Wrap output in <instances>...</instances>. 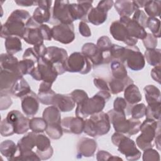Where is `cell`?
Wrapping results in <instances>:
<instances>
[{
  "label": "cell",
  "instance_id": "obj_30",
  "mask_svg": "<svg viewBox=\"0 0 161 161\" xmlns=\"http://www.w3.org/2000/svg\"><path fill=\"white\" fill-rule=\"evenodd\" d=\"M113 6H114L116 11L121 16L129 17L137 9L136 8L133 1L118 0L114 2Z\"/></svg>",
  "mask_w": 161,
  "mask_h": 161
},
{
  "label": "cell",
  "instance_id": "obj_34",
  "mask_svg": "<svg viewBox=\"0 0 161 161\" xmlns=\"http://www.w3.org/2000/svg\"><path fill=\"white\" fill-rule=\"evenodd\" d=\"M36 133L31 131L26 135L22 137L18 142L17 146L19 151H30L32 150L36 145Z\"/></svg>",
  "mask_w": 161,
  "mask_h": 161
},
{
  "label": "cell",
  "instance_id": "obj_49",
  "mask_svg": "<svg viewBox=\"0 0 161 161\" xmlns=\"http://www.w3.org/2000/svg\"><path fill=\"white\" fill-rule=\"evenodd\" d=\"M148 18V17L143 10L138 9L134 12L133 16L131 19L137 22L140 26L145 29V28H147V21Z\"/></svg>",
  "mask_w": 161,
  "mask_h": 161
},
{
  "label": "cell",
  "instance_id": "obj_19",
  "mask_svg": "<svg viewBox=\"0 0 161 161\" xmlns=\"http://www.w3.org/2000/svg\"><path fill=\"white\" fill-rule=\"evenodd\" d=\"M36 153L41 160H47L52 157L53 150L51 146L50 139L43 134H36Z\"/></svg>",
  "mask_w": 161,
  "mask_h": 161
},
{
  "label": "cell",
  "instance_id": "obj_11",
  "mask_svg": "<svg viewBox=\"0 0 161 161\" xmlns=\"http://www.w3.org/2000/svg\"><path fill=\"white\" fill-rule=\"evenodd\" d=\"M113 1H101L96 8H92L87 16V22L94 25H100L104 23L108 17V11L113 7Z\"/></svg>",
  "mask_w": 161,
  "mask_h": 161
},
{
  "label": "cell",
  "instance_id": "obj_57",
  "mask_svg": "<svg viewBox=\"0 0 161 161\" xmlns=\"http://www.w3.org/2000/svg\"><path fill=\"white\" fill-rule=\"evenodd\" d=\"M93 82H94V86L97 89H99L100 91H108L110 92L108 84L104 79H103L102 78H99V77H96L94 79Z\"/></svg>",
  "mask_w": 161,
  "mask_h": 161
},
{
  "label": "cell",
  "instance_id": "obj_43",
  "mask_svg": "<svg viewBox=\"0 0 161 161\" xmlns=\"http://www.w3.org/2000/svg\"><path fill=\"white\" fill-rule=\"evenodd\" d=\"M30 129L36 133H40L45 131L47 123L43 118L35 117L30 119Z\"/></svg>",
  "mask_w": 161,
  "mask_h": 161
},
{
  "label": "cell",
  "instance_id": "obj_2",
  "mask_svg": "<svg viewBox=\"0 0 161 161\" xmlns=\"http://www.w3.org/2000/svg\"><path fill=\"white\" fill-rule=\"evenodd\" d=\"M108 91H100L91 98H88L82 104L77 105L75 114L83 119L102 111L106 102L111 98Z\"/></svg>",
  "mask_w": 161,
  "mask_h": 161
},
{
  "label": "cell",
  "instance_id": "obj_28",
  "mask_svg": "<svg viewBox=\"0 0 161 161\" xmlns=\"http://www.w3.org/2000/svg\"><path fill=\"white\" fill-rule=\"evenodd\" d=\"M31 91L29 84L21 77L17 79L11 87L9 92L16 97H23Z\"/></svg>",
  "mask_w": 161,
  "mask_h": 161
},
{
  "label": "cell",
  "instance_id": "obj_50",
  "mask_svg": "<svg viewBox=\"0 0 161 161\" xmlns=\"http://www.w3.org/2000/svg\"><path fill=\"white\" fill-rule=\"evenodd\" d=\"M70 95L72 96L77 105L82 104L89 98L87 94L82 89H75L73 91Z\"/></svg>",
  "mask_w": 161,
  "mask_h": 161
},
{
  "label": "cell",
  "instance_id": "obj_31",
  "mask_svg": "<svg viewBox=\"0 0 161 161\" xmlns=\"http://www.w3.org/2000/svg\"><path fill=\"white\" fill-rule=\"evenodd\" d=\"M133 84V80L128 76H126L123 79L113 78L108 83L110 93L117 94L123 91L126 86Z\"/></svg>",
  "mask_w": 161,
  "mask_h": 161
},
{
  "label": "cell",
  "instance_id": "obj_3",
  "mask_svg": "<svg viewBox=\"0 0 161 161\" xmlns=\"http://www.w3.org/2000/svg\"><path fill=\"white\" fill-rule=\"evenodd\" d=\"M107 114L116 132L131 136L140 131V121L132 118L127 119L125 112L117 111L113 109L109 110Z\"/></svg>",
  "mask_w": 161,
  "mask_h": 161
},
{
  "label": "cell",
  "instance_id": "obj_38",
  "mask_svg": "<svg viewBox=\"0 0 161 161\" xmlns=\"http://www.w3.org/2000/svg\"><path fill=\"white\" fill-rule=\"evenodd\" d=\"M5 48L7 53L14 55L22 50L20 38L17 36H9L5 39Z\"/></svg>",
  "mask_w": 161,
  "mask_h": 161
},
{
  "label": "cell",
  "instance_id": "obj_25",
  "mask_svg": "<svg viewBox=\"0 0 161 161\" xmlns=\"http://www.w3.org/2000/svg\"><path fill=\"white\" fill-rule=\"evenodd\" d=\"M23 75L19 72L1 69L0 71V90L9 92L14 82Z\"/></svg>",
  "mask_w": 161,
  "mask_h": 161
},
{
  "label": "cell",
  "instance_id": "obj_59",
  "mask_svg": "<svg viewBox=\"0 0 161 161\" xmlns=\"http://www.w3.org/2000/svg\"><path fill=\"white\" fill-rule=\"evenodd\" d=\"M40 28L41 30V33L44 40L50 41L52 39V30L51 28L45 24L40 25Z\"/></svg>",
  "mask_w": 161,
  "mask_h": 161
},
{
  "label": "cell",
  "instance_id": "obj_21",
  "mask_svg": "<svg viewBox=\"0 0 161 161\" xmlns=\"http://www.w3.org/2000/svg\"><path fill=\"white\" fill-rule=\"evenodd\" d=\"M119 21L125 26L130 37L137 40H143L146 37L147 33L145 29L130 17L121 16Z\"/></svg>",
  "mask_w": 161,
  "mask_h": 161
},
{
  "label": "cell",
  "instance_id": "obj_48",
  "mask_svg": "<svg viewBox=\"0 0 161 161\" xmlns=\"http://www.w3.org/2000/svg\"><path fill=\"white\" fill-rule=\"evenodd\" d=\"M130 114L133 119H139L145 115L146 106L143 103H138L131 105Z\"/></svg>",
  "mask_w": 161,
  "mask_h": 161
},
{
  "label": "cell",
  "instance_id": "obj_9",
  "mask_svg": "<svg viewBox=\"0 0 161 161\" xmlns=\"http://www.w3.org/2000/svg\"><path fill=\"white\" fill-rule=\"evenodd\" d=\"M43 57L55 67L58 75L65 72L64 65L68 53L65 49L54 46L48 47Z\"/></svg>",
  "mask_w": 161,
  "mask_h": 161
},
{
  "label": "cell",
  "instance_id": "obj_40",
  "mask_svg": "<svg viewBox=\"0 0 161 161\" xmlns=\"http://www.w3.org/2000/svg\"><path fill=\"white\" fill-rule=\"evenodd\" d=\"M111 70L113 78L123 79L128 76L126 67L120 61L113 60L111 62Z\"/></svg>",
  "mask_w": 161,
  "mask_h": 161
},
{
  "label": "cell",
  "instance_id": "obj_52",
  "mask_svg": "<svg viewBox=\"0 0 161 161\" xmlns=\"http://www.w3.org/2000/svg\"><path fill=\"white\" fill-rule=\"evenodd\" d=\"M9 92L1 91L0 93V109L1 111L8 109L12 104L13 101L9 94Z\"/></svg>",
  "mask_w": 161,
  "mask_h": 161
},
{
  "label": "cell",
  "instance_id": "obj_26",
  "mask_svg": "<svg viewBox=\"0 0 161 161\" xmlns=\"http://www.w3.org/2000/svg\"><path fill=\"white\" fill-rule=\"evenodd\" d=\"M52 105L61 112H69L75 106V103L70 94H55L53 97Z\"/></svg>",
  "mask_w": 161,
  "mask_h": 161
},
{
  "label": "cell",
  "instance_id": "obj_37",
  "mask_svg": "<svg viewBox=\"0 0 161 161\" xmlns=\"http://www.w3.org/2000/svg\"><path fill=\"white\" fill-rule=\"evenodd\" d=\"M143 91L148 104L160 102V91L156 86L147 85L144 87Z\"/></svg>",
  "mask_w": 161,
  "mask_h": 161
},
{
  "label": "cell",
  "instance_id": "obj_18",
  "mask_svg": "<svg viewBox=\"0 0 161 161\" xmlns=\"http://www.w3.org/2000/svg\"><path fill=\"white\" fill-rule=\"evenodd\" d=\"M38 7L35 9L32 18L40 25L49 22L52 17V1H36Z\"/></svg>",
  "mask_w": 161,
  "mask_h": 161
},
{
  "label": "cell",
  "instance_id": "obj_17",
  "mask_svg": "<svg viewBox=\"0 0 161 161\" xmlns=\"http://www.w3.org/2000/svg\"><path fill=\"white\" fill-rule=\"evenodd\" d=\"M92 1H77V3L69 4V11L74 21L80 19L87 23V16L93 8Z\"/></svg>",
  "mask_w": 161,
  "mask_h": 161
},
{
  "label": "cell",
  "instance_id": "obj_15",
  "mask_svg": "<svg viewBox=\"0 0 161 161\" xmlns=\"http://www.w3.org/2000/svg\"><path fill=\"white\" fill-rule=\"evenodd\" d=\"M6 119L14 127V133L24 134L30 129V119L18 110L9 111Z\"/></svg>",
  "mask_w": 161,
  "mask_h": 161
},
{
  "label": "cell",
  "instance_id": "obj_35",
  "mask_svg": "<svg viewBox=\"0 0 161 161\" xmlns=\"http://www.w3.org/2000/svg\"><path fill=\"white\" fill-rule=\"evenodd\" d=\"M97 47L102 51L104 57V64H108L111 62L110 50L113 45L109 38L107 36H101L97 41Z\"/></svg>",
  "mask_w": 161,
  "mask_h": 161
},
{
  "label": "cell",
  "instance_id": "obj_41",
  "mask_svg": "<svg viewBox=\"0 0 161 161\" xmlns=\"http://www.w3.org/2000/svg\"><path fill=\"white\" fill-rule=\"evenodd\" d=\"M160 49H146L144 54L145 60H147L148 64L152 66L160 65Z\"/></svg>",
  "mask_w": 161,
  "mask_h": 161
},
{
  "label": "cell",
  "instance_id": "obj_42",
  "mask_svg": "<svg viewBox=\"0 0 161 161\" xmlns=\"http://www.w3.org/2000/svg\"><path fill=\"white\" fill-rule=\"evenodd\" d=\"M160 105L161 102L148 104L146 106V118L152 119L156 121L160 120Z\"/></svg>",
  "mask_w": 161,
  "mask_h": 161
},
{
  "label": "cell",
  "instance_id": "obj_58",
  "mask_svg": "<svg viewBox=\"0 0 161 161\" xmlns=\"http://www.w3.org/2000/svg\"><path fill=\"white\" fill-rule=\"evenodd\" d=\"M40 57L38 56L33 47L28 48L25 50L23 55V58H31L36 63Z\"/></svg>",
  "mask_w": 161,
  "mask_h": 161
},
{
  "label": "cell",
  "instance_id": "obj_62",
  "mask_svg": "<svg viewBox=\"0 0 161 161\" xmlns=\"http://www.w3.org/2000/svg\"><path fill=\"white\" fill-rule=\"evenodd\" d=\"M14 2L18 6H34L35 4L37 5L36 1H34L19 0V1H15Z\"/></svg>",
  "mask_w": 161,
  "mask_h": 161
},
{
  "label": "cell",
  "instance_id": "obj_32",
  "mask_svg": "<svg viewBox=\"0 0 161 161\" xmlns=\"http://www.w3.org/2000/svg\"><path fill=\"white\" fill-rule=\"evenodd\" d=\"M42 116L47 125L61 124L60 111L53 105L46 108L43 112Z\"/></svg>",
  "mask_w": 161,
  "mask_h": 161
},
{
  "label": "cell",
  "instance_id": "obj_54",
  "mask_svg": "<svg viewBox=\"0 0 161 161\" xmlns=\"http://www.w3.org/2000/svg\"><path fill=\"white\" fill-rule=\"evenodd\" d=\"M142 40H143V43L144 45V47L147 49L156 48L158 43L157 38L155 36H153L152 33H147L146 37Z\"/></svg>",
  "mask_w": 161,
  "mask_h": 161
},
{
  "label": "cell",
  "instance_id": "obj_55",
  "mask_svg": "<svg viewBox=\"0 0 161 161\" xmlns=\"http://www.w3.org/2000/svg\"><path fill=\"white\" fill-rule=\"evenodd\" d=\"M96 159L101 160H123V159L118 156L111 155L110 153L104 150H99L96 153Z\"/></svg>",
  "mask_w": 161,
  "mask_h": 161
},
{
  "label": "cell",
  "instance_id": "obj_46",
  "mask_svg": "<svg viewBox=\"0 0 161 161\" xmlns=\"http://www.w3.org/2000/svg\"><path fill=\"white\" fill-rule=\"evenodd\" d=\"M147 28L152 31V34L157 38L160 37V21L154 17H148L147 21Z\"/></svg>",
  "mask_w": 161,
  "mask_h": 161
},
{
  "label": "cell",
  "instance_id": "obj_60",
  "mask_svg": "<svg viewBox=\"0 0 161 161\" xmlns=\"http://www.w3.org/2000/svg\"><path fill=\"white\" fill-rule=\"evenodd\" d=\"M79 31L84 37H89L91 36V29L86 22L81 21L79 24Z\"/></svg>",
  "mask_w": 161,
  "mask_h": 161
},
{
  "label": "cell",
  "instance_id": "obj_45",
  "mask_svg": "<svg viewBox=\"0 0 161 161\" xmlns=\"http://www.w3.org/2000/svg\"><path fill=\"white\" fill-rule=\"evenodd\" d=\"M45 132L52 139L58 140L62 137L64 131L61 124H55L47 125Z\"/></svg>",
  "mask_w": 161,
  "mask_h": 161
},
{
  "label": "cell",
  "instance_id": "obj_61",
  "mask_svg": "<svg viewBox=\"0 0 161 161\" xmlns=\"http://www.w3.org/2000/svg\"><path fill=\"white\" fill-rule=\"evenodd\" d=\"M160 70L161 67L160 65L155 66L151 70V76L152 79L157 82L158 84H160Z\"/></svg>",
  "mask_w": 161,
  "mask_h": 161
},
{
  "label": "cell",
  "instance_id": "obj_33",
  "mask_svg": "<svg viewBox=\"0 0 161 161\" xmlns=\"http://www.w3.org/2000/svg\"><path fill=\"white\" fill-rule=\"evenodd\" d=\"M19 61L16 57L8 53H2L0 58L1 69L19 72ZM21 74V73H20Z\"/></svg>",
  "mask_w": 161,
  "mask_h": 161
},
{
  "label": "cell",
  "instance_id": "obj_6",
  "mask_svg": "<svg viewBox=\"0 0 161 161\" xmlns=\"http://www.w3.org/2000/svg\"><path fill=\"white\" fill-rule=\"evenodd\" d=\"M111 141L128 160L134 161L140 158L141 152L137 148L136 143L128 136L123 133L115 132L111 136Z\"/></svg>",
  "mask_w": 161,
  "mask_h": 161
},
{
  "label": "cell",
  "instance_id": "obj_22",
  "mask_svg": "<svg viewBox=\"0 0 161 161\" xmlns=\"http://www.w3.org/2000/svg\"><path fill=\"white\" fill-rule=\"evenodd\" d=\"M82 53L85 55L94 65L104 64V57L102 51L93 43H86L82 47Z\"/></svg>",
  "mask_w": 161,
  "mask_h": 161
},
{
  "label": "cell",
  "instance_id": "obj_12",
  "mask_svg": "<svg viewBox=\"0 0 161 161\" xmlns=\"http://www.w3.org/2000/svg\"><path fill=\"white\" fill-rule=\"evenodd\" d=\"M52 36L53 40L63 44H69L75 39L74 24H58L52 28Z\"/></svg>",
  "mask_w": 161,
  "mask_h": 161
},
{
  "label": "cell",
  "instance_id": "obj_1",
  "mask_svg": "<svg viewBox=\"0 0 161 161\" xmlns=\"http://www.w3.org/2000/svg\"><path fill=\"white\" fill-rule=\"evenodd\" d=\"M30 18V13L25 9L14 10L1 25V37L6 39L14 36L23 38L26 31V23Z\"/></svg>",
  "mask_w": 161,
  "mask_h": 161
},
{
  "label": "cell",
  "instance_id": "obj_10",
  "mask_svg": "<svg viewBox=\"0 0 161 161\" xmlns=\"http://www.w3.org/2000/svg\"><path fill=\"white\" fill-rule=\"evenodd\" d=\"M123 62H126L130 69L134 71L141 70L145 65L144 55L136 45L125 47Z\"/></svg>",
  "mask_w": 161,
  "mask_h": 161
},
{
  "label": "cell",
  "instance_id": "obj_23",
  "mask_svg": "<svg viewBox=\"0 0 161 161\" xmlns=\"http://www.w3.org/2000/svg\"><path fill=\"white\" fill-rule=\"evenodd\" d=\"M21 99V108L25 115L35 116L39 109V100L37 95L32 91Z\"/></svg>",
  "mask_w": 161,
  "mask_h": 161
},
{
  "label": "cell",
  "instance_id": "obj_47",
  "mask_svg": "<svg viewBox=\"0 0 161 161\" xmlns=\"http://www.w3.org/2000/svg\"><path fill=\"white\" fill-rule=\"evenodd\" d=\"M124 53H125L124 47H122L116 44H113L110 50V56H111V62L113 60H118L124 64V62H123Z\"/></svg>",
  "mask_w": 161,
  "mask_h": 161
},
{
  "label": "cell",
  "instance_id": "obj_27",
  "mask_svg": "<svg viewBox=\"0 0 161 161\" xmlns=\"http://www.w3.org/2000/svg\"><path fill=\"white\" fill-rule=\"evenodd\" d=\"M52 84L42 81L39 86L37 94L39 102L45 105H52L54 95L56 94L52 89Z\"/></svg>",
  "mask_w": 161,
  "mask_h": 161
},
{
  "label": "cell",
  "instance_id": "obj_56",
  "mask_svg": "<svg viewBox=\"0 0 161 161\" xmlns=\"http://www.w3.org/2000/svg\"><path fill=\"white\" fill-rule=\"evenodd\" d=\"M128 107V103L126 100L121 97H116L113 103V109L117 111L125 112V109Z\"/></svg>",
  "mask_w": 161,
  "mask_h": 161
},
{
  "label": "cell",
  "instance_id": "obj_16",
  "mask_svg": "<svg viewBox=\"0 0 161 161\" xmlns=\"http://www.w3.org/2000/svg\"><path fill=\"white\" fill-rule=\"evenodd\" d=\"M109 32L114 40L123 42L128 46H135L138 43L137 39L129 36L125 26L119 21H114L111 24Z\"/></svg>",
  "mask_w": 161,
  "mask_h": 161
},
{
  "label": "cell",
  "instance_id": "obj_63",
  "mask_svg": "<svg viewBox=\"0 0 161 161\" xmlns=\"http://www.w3.org/2000/svg\"><path fill=\"white\" fill-rule=\"evenodd\" d=\"M154 143L156 145L157 148L160 150V131L157 133L156 135L155 139H154Z\"/></svg>",
  "mask_w": 161,
  "mask_h": 161
},
{
  "label": "cell",
  "instance_id": "obj_36",
  "mask_svg": "<svg viewBox=\"0 0 161 161\" xmlns=\"http://www.w3.org/2000/svg\"><path fill=\"white\" fill-rule=\"evenodd\" d=\"M18 150V146L14 142L7 140L2 142L0 144L1 153L8 160H12Z\"/></svg>",
  "mask_w": 161,
  "mask_h": 161
},
{
  "label": "cell",
  "instance_id": "obj_53",
  "mask_svg": "<svg viewBox=\"0 0 161 161\" xmlns=\"http://www.w3.org/2000/svg\"><path fill=\"white\" fill-rule=\"evenodd\" d=\"M143 161H159L160 155L157 151L151 148H148L143 150Z\"/></svg>",
  "mask_w": 161,
  "mask_h": 161
},
{
  "label": "cell",
  "instance_id": "obj_44",
  "mask_svg": "<svg viewBox=\"0 0 161 161\" xmlns=\"http://www.w3.org/2000/svg\"><path fill=\"white\" fill-rule=\"evenodd\" d=\"M35 64L37 63L31 58H23L19 61L18 70L23 76L26 74H30L35 67Z\"/></svg>",
  "mask_w": 161,
  "mask_h": 161
},
{
  "label": "cell",
  "instance_id": "obj_14",
  "mask_svg": "<svg viewBox=\"0 0 161 161\" xmlns=\"http://www.w3.org/2000/svg\"><path fill=\"white\" fill-rule=\"evenodd\" d=\"M40 26L31 16L26 23V31L23 38L25 42L33 46L44 44Z\"/></svg>",
  "mask_w": 161,
  "mask_h": 161
},
{
  "label": "cell",
  "instance_id": "obj_64",
  "mask_svg": "<svg viewBox=\"0 0 161 161\" xmlns=\"http://www.w3.org/2000/svg\"><path fill=\"white\" fill-rule=\"evenodd\" d=\"M136 8L137 9H140V8H143L145 3H146V1H133Z\"/></svg>",
  "mask_w": 161,
  "mask_h": 161
},
{
  "label": "cell",
  "instance_id": "obj_4",
  "mask_svg": "<svg viewBox=\"0 0 161 161\" xmlns=\"http://www.w3.org/2000/svg\"><path fill=\"white\" fill-rule=\"evenodd\" d=\"M111 128V123L107 113L101 111L90 116L84 120V131L89 136L95 137L107 134Z\"/></svg>",
  "mask_w": 161,
  "mask_h": 161
},
{
  "label": "cell",
  "instance_id": "obj_7",
  "mask_svg": "<svg viewBox=\"0 0 161 161\" xmlns=\"http://www.w3.org/2000/svg\"><path fill=\"white\" fill-rule=\"evenodd\" d=\"M58 74L55 67L44 57L39 58L36 65L30 75L37 81H44L51 84L56 80Z\"/></svg>",
  "mask_w": 161,
  "mask_h": 161
},
{
  "label": "cell",
  "instance_id": "obj_51",
  "mask_svg": "<svg viewBox=\"0 0 161 161\" xmlns=\"http://www.w3.org/2000/svg\"><path fill=\"white\" fill-rule=\"evenodd\" d=\"M0 133L3 136H9L14 133V127L6 120V118L3 119L1 122Z\"/></svg>",
  "mask_w": 161,
  "mask_h": 161
},
{
  "label": "cell",
  "instance_id": "obj_5",
  "mask_svg": "<svg viewBox=\"0 0 161 161\" xmlns=\"http://www.w3.org/2000/svg\"><path fill=\"white\" fill-rule=\"evenodd\" d=\"M142 133L136 138V145L142 150L153 147V141L157 133L160 131V120L146 118L140 127Z\"/></svg>",
  "mask_w": 161,
  "mask_h": 161
},
{
  "label": "cell",
  "instance_id": "obj_29",
  "mask_svg": "<svg viewBox=\"0 0 161 161\" xmlns=\"http://www.w3.org/2000/svg\"><path fill=\"white\" fill-rule=\"evenodd\" d=\"M124 99L130 105L138 103L142 99L138 87L134 84L126 86L124 90Z\"/></svg>",
  "mask_w": 161,
  "mask_h": 161
},
{
  "label": "cell",
  "instance_id": "obj_13",
  "mask_svg": "<svg viewBox=\"0 0 161 161\" xmlns=\"http://www.w3.org/2000/svg\"><path fill=\"white\" fill-rule=\"evenodd\" d=\"M69 1H55L52 8V18L62 24L73 23V19L69 11Z\"/></svg>",
  "mask_w": 161,
  "mask_h": 161
},
{
  "label": "cell",
  "instance_id": "obj_20",
  "mask_svg": "<svg viewBox=\"0 0 161 161\" xmlns=\"http://www.w3.org/2000/svg\"><path fill=\"white\" fill-rule=\"evenodd\" d=\"M61 126L65 133L79 135L84 131V120L77 116L65 117L61 121Z\"/></svg>",
  "mask_w": 161,
  "mask_h": 161
},
{
  "label": "cell",
  "instance_id": "obj_39",
  "mask_svg": "<svg viewBox=\"0 0 161 161\" xmlns=\"http://www.w3.org/2000/svg\"><path fill=\"white\" fill-rule=\"evenodd\" d=\"M146 14L149 17L160 16L161 11L160 1H146L143 6Z\"/></svg>",
  "mask_w": 161,
  "mask_h": 161
},
{
  "label": "cell",
  "instance_id": "obj_24",
  "mask_svg": "<svg viewBox=\"0 0 161 161\" xmlns=\"http://www.w3.org/2000/svg\"><path fill=\"white\" fill-rule=\"evenodd\" d=\"M97 142L94 140L87 137L82 138L77 145V156L90 157L94 155L97 149Z\"/></svg>",
  "mask_w": 161,
  "mask_h": 161
},
{
  "label": "cell",
  "instance_id": "obj_8",
  "mask_svg": "<svg viewBox=\"0 0 161 161\" xmlns=\"http://www.w3.org/2000/svg\"><path fill=\"white\" fill-rule=\"evenodd\" d=\"M92 65L85 55L82 52H75L68 56L64 67L65 72L86 74L91 70Z\"/></svg>",
  "mask_w": 161,
  "mask_h": 161
}]
</instances>
